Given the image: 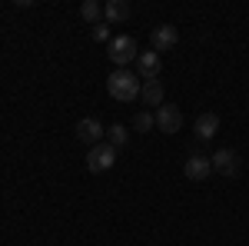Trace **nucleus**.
Here are the masks:
<instances>
[{
    "instance_id": "obj_3",
    "label": "nucleus",
    "mask_w": 249,
    "mask_h": 246,
    "mask_svg": "<svg viewBox=\"0 0 249 246\" xmlns=\"http://www.w3.org/2000/svg\"><path fill=\"white\" fill-rule=\"evenodd\" d=\"M113 163H116V147H110V143H96L87 153V170L90 173H107L113 170Z\"/></svg>"
},
{
    "instance_id": "obj_12",
    "label": "nucleus",
    "mask_w": 249,
    "mask_h": 246,
    "mask_svg": "<svg viewBox=\"0 0 249 246\" xmlns=\"http://www.w3.org/2000/svg\"><path fill=\"white\" fill-rule=\"evenodd\" d=\"M140 94H143V103H150V107H163V83H160V80H146Z\"/></svg>"
},
{
    "instance_id": "obj_10",
    "label": "nucleus",
    "mask_w": 249,
    "mask_h": 246,
    "mask_svg": "<svg viewBox=\"0 0 249 246\" xmlns=\"http://www.w3.org/2000/svg\"><path fill=\"white\" fill-rule=\"evenodd\" d=\"M219 133V116L216 114H199L196 116V136L199 140H213Z\"/></svg>"
},
{
    "instance_id": "obj_4",
    "label": "nucleus",
    "mask_w": 249,
    "mask_h": 246,
    "mask_svg": "<svg viewBox=\"0 0 249 246\" xmlns=\"http://www.w3.org/2000/svg\"><path fill=\"white\" fill-rule=\"evenodd\" d=\"M210 163H213V170L216 173H223V176H239V170H243V160H239V153L230 150V147H223V150H216L210 156Z\"/></svg>"
},
{
    "instance_id": "obj_9",
    "label": "nucleus",
    "mask_w": 249,
    "mask_h": 246,
    "mask_svg": "<svg viewBox=\"0 0 249 246\" xmlns=\"http://www.w3.org/2000/svg\"><path fill=\"white\" fill-rule=\"evenodd\" d=\"M136 63H140V74H143V80H156V76H160V70H163V57H160L156 50L140 54V57H136Z\"/></svg>"
},
{
    "instance_id": "obj_14",
    "label": "nucleus",
    "mask_w": 249,
    "mask_h": 246,
    "mask_svg": "<svg viewBox=\"0 0 249 246\" xmlns=\"http://www.w3.org/2000/svg\"><path fill=\"white\" fill-rule=\"evenodd\" d=\"M107 133H110V147H126V140H130L126 127H120V123H113Z\"/></svg>"
},
{
    "instance_id": "obj_6",
    "label": "nucleus",
    "mask_w": 249,
    "mask_h": 246,
    "mask_svg": "<svg viewBox=\"0 0 249 246\" xmlns=\"http://www.w3.org/2000/svg\"><path fill=\"white\" fill-rule=\"evenodd\" d=\"M183 173H186V180H193V183H203V180H210V173H213L210 156H203V153H193L190 160H186V167H183Z\"/></svg>"
},
{
    "instance_id": "obj_15",
    "label": "nucleus",
    "mask_w": 249,
    "mask_h": 246,
    "mask_svg": "<svg viewBox=\"0 0 249 246\" xmlns=\"http://www.w3.org/2000/svg\"><path fill=\"white\" fill-rule=\"evenodd\" d=\"M133 127L140 133H146L150 127H156V120H153V114H136V120H133Z\"/></svg>"
},
{
    "instance_id": "obj_1",
    "label": "nucleus",
    "mask_w": 249,
    "mask_h": 246,
    "mask_svg": "<svg viewBox=\"0 0 249 246\" xmlns=\"http://www.w3.org/2000/svg\"><path fill=\"white\" fill-rule=\"evenodd\" d=\"M107 90H110V96H113V100L130 103V100H136V96H140V80H136L130 70H113V74H110V80H107Z\"/></svg>"
},
{
    "instance_id": "obj_7",
    "label": "nucleus",
    "mask_w": 249,
    "mask_h": 246,
    "mask_svg": "<svg viewBox=\"0 0 249 246\" xmlns=\"http://www.w3.org/2000/svg\"><path fill=\"white\" fill-rule=\"evenodd\" d=\"M103 133H107V130L100 127L96 116H83V120L77 123V140H80V143H87V147H96Z\"/></svg>"
},
{
    "instance_id": "obj_13",
    "label": "nucleus",
    "mask_w": 249,
    "mask_h": 246,
    "mask_svg": "<svg viewBox=\"0 0 249 246\" xmlns=\"http://www.w3.org/2000/svg\"><path fill=\"white\" fill-rule=\"evenodd\" d=\"M100 14H103V7H100L96 0H83V7H80V17H83V20L100 23Z\"/></svg>"
},
{
    "instance_id": "obj_5",
    "label": "nucleus",
    "mask_w": 249,
    "mask_h": 246,
    "mask_svg": "<svg viewBox=\"0 0 249 246\" xmlns=\"http://www.w3.org/2000/svg\"><path fill=\"white\" fill-rule=\"evenodd\" d=\"M156 130L160 133H179L183 127V114H179V107H173V103H163V107H156Z\"/></svg>"
},
{
    "instance_id": "obj_2",
    "label": "nucleus",
    "mask_w": 249,
    "mask_h": 246,
    "mask_svg": "<svg viewBox=\"0 0 249 246\" xmlns=\"http://www.w3.org/2000/svg\"><path fill=\"white\" fill-rule=\"evenodd\" d=\"M107 57L113 60L120 70H123L126 63H133V60L140 57V50H136V40H133V37H126V34H120V37H110V43H107Z\"/></svg>"
},
{
    "instance_id": "obj_16",
    "label": "nucleus",
    "mask_w": 249,
    "mask_h": 246,
    "mask_svg": "<svg viewBox=\"0 0 249 246\" xmlns=\"http://www.w3.org/2000/svg\"><path fill=\"white\" fill-rule=\"evenodd\" d=\"M93 40H107L110 43V23H93Z\"/></svg>"
},
{
    "instance_id": "obj_8",
    "label": "nucleus",
    "mask_w": 249,
    "mask_h": 246,
    "mask_svg": "<svg viewBox=\"0 0 249 246\" xmlns=\"http://www.w3.org/2000/svg\"><path fill=\"white\" fill-rule=\"evenodd\" d=\"M150 40H153V50H156V54H166V50H173V47H176L179 34H176V27H173V23H160Z\"/></svg>"
},
{
    "instance_id": "obj_11",
    "label": "nucleus",
    "mask_w": 249,
    "mask_h": 246,
    "mask_svg": "<svg viewBox=\"0 0 249 246\" xmlns=\"http://www.w3.org/2000/svg\"><path fill=\"white\" fill-rule=\"evenodd\" d=\"M103 17H107V23H123V20L130 17V3L126 0H110L103 7Z\"/></svg>"
}]
</instances>
